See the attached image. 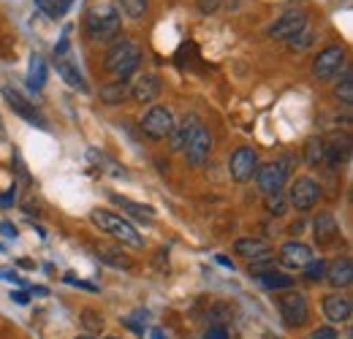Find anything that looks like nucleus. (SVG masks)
I'll return each mask as SVG.
<instances>
[{
  "mask_svg": "<svg viewBox=\"0 0 353 339\" xmlns=\"http://www.w3.org/2000/svg\"><path fill=\"white\" fill-rule=\"evenodd\" d=\"M120 22H123L120 8L112 6L109 0H95L85 17V28H88V36L92 41H106V39L117 36Z\"/></svg>",
  "mask_w": 353,
  "mask_h": 339,
  "instance_id": "f257e3e1",
  "label": "nucleus"
},
{
  "mask_svg": "<svg viewBox=\"0 0 353 339\" xmlns=\"http://www.w3.org/2000/svg\"><path fill=\"white\" fill-rule=\"evenodd\" d=\"M103 65H106V71L112 76H117V79L125 82L133 71L141 65V49L133 41H128V39H120V41L106 52V63Z\"/></svg>",
  "mask_w": 353,
  "mask_h": 339,
  "instance_id": "f03ea898",
  "label": "nucleus"
},
{
  "mask_svg": "<svg viewBox=\"0 0 353 339\" xmlns=\"http://www.w3.org/2000/svg\"><path fill=\"white\" fill-rule=\"evenodd\" d=\"M90 220H92V223H95L101 231L112 234L114 239H120V242H125V245H131V247H144V239H141V234L133 228L128 220L117 217L114 212H106V209H95V212H90Z\"/></svg>",
  "mask_w": 353,
  "mask_h": 339,
  "instance_id": "7ed1b4c3",
  "label": "nucleus"
},
{
  "mask_svg": "<svg viewBox=\"0 0 353 339\" xmlns=\"http://www.w3.org/2000/svg\"><path fill=\"white\" fill-rule=\"evenodd\" d=\"M277 307H280V315H283L285 326L296 329V326H305V323H307L310 304H307V296H305V294L288 288L283 296L277 298Z\"/></svg>",
  "mask_w": 353,
  "mask_h": 339,
  "instance_id": "20e7f679",
  "label": "nucleus"
},
{
  "mask_svg": "<svg viewBox=\"0 0 353 339\" xmlns=\"http://www.w3.org/2000/svg\"><path fill=\"white\" fill-rule=\"evenodd\" d=\"M174 127H176L174 112L166 109V106H152V109L141 117V130H144V136H150V138H155V141L169 138Z\"/></svg>",
  "mask_w": 353,
  "mask_h": 339,
  "instance_id": "39448f33",
  "label": "nucleus"
},
{
  "mask_svg": "<svg viewBox=\"0 0 353 339\" xmlns=\"http://www.w3.org/2000/svg\"><path fill=\"white\" fill-rule=\"evenodd\" d=\"M288 179V166L272 161V163H264L256 169V182H259V190L264 196H280L283 193V185Z\"/></svg>",
  "mask_w": 353,
  "mask_h": 339,
  "instance_id": "423d86ee",
  "label": "nucleus"
},
{
  "mask_svg": "<svg viewBox=\"0 0 353 339\" xmlns=\"http://www.w3.org/2000/svg\"><path fill=\"white\" fill-rule=\"evenodd\" d=\"M288 198H291V204L299 212H307V209H312L321 201V187L310 176H296L294 185H291V190H288Z\"/></svg>",
  "mask_w": 353,
  "mask_h": 339,
  "instance_id": "0eeeda50",
  "label": "nucleus"
},
{
  "mask_svg": "<svg viewBox=\"0 0 353 339\" xmlns=\"http://www.w3.org/2000/svg\"><path fill=\"white\" fill-rule=\"evenodd\" d=\"M345 65V49L343 46H326L323 52H318L315 63H312V74L315 79H332L334 74H340V68Z\"/></svg>",
  "mask_w": 353,
  "mask_h": 339,
  "instance_id": "6e6552de",
  "label": "nucleus"
},
{
  "mask_svg": "<svg viewBox=\"0 0 353 339\" xmlns=\"http://www.w3.org/2000/svg\"><path fill=\"white\" fill-rule=\"evenodd\" d=\"M259 169V155L253 147H239L234 150L231 161H228V174L234 182H248L253 174Z\"/></svg>",
  "mask_w": 353,
  "mask_h": 339,
  "instance_id": "1a4fd4ad",
  "label": "nucleus"
},
{
  "mask_svg": "<svg viewBox=\"0 0 353 339\" xmlns=\"http://www.w3.org/2000/svg\"><path fill=\"white\" fill-rule=\"evenodd\" d=\"M182 152H185V158H188L190 166H204L210 161V155H212V136H210V130L201 125L196 127L193 136H190V141H188V147Z\"/></svg>",
  "mask_w": 353,
  "mask_h": 339,
  "instance_id": "9d476101",
  "label": "nucleus"
},
{
  "mask_svg": "<svg viewBox=\"0 0 353 339\" xmlns=\"http://www.w3.org/2000/svg\"><path fill=\"white\" fill-rule=\"evenodd\" d=\"M307 28V17L302 14V11H285V14H280V19H274L272 22V28H269V36L272 39H291V36H296L299 30H305Z\"/></svg>",
  "mask_w": 353,
  "mask_h": 339,
  "instance_id": "9b49d317",
  "label": "nucleus"
},
{
  "mask_svg": "<svg viewBox=\"0 0 353 339\" xmlns=\"http://www.w3.org/2000/svg\"><path fill=\"white\" fill-rule=\"evenodd\" d=\"M234 253H239L245 260H250V266H261L266 263L269 258H272V247H269V242L266 239H239L236 245H234Z\"/></svg>",
  "mask_w": 353,
  "mask_h": 339,
  "instance_id": "f8f14e48",
  "label": "nucleus"
},
{
  "mask_svg": "<svg viewBox=\"0 0 353 339\" xmlns=\"http://www.w3.org/2000/svg\"><path fill=\"white\" fill-rule=\"evenodd\" d=\"M3 98L8 101V106L22 117V120H28L30 125H39V127H46V120L36 112V106L30 103V101H25L17 90H11V87H3Z\"/></svg>",
  "mask_w": 353,
  "mask_h": 339,
  "instance_id": "ddd939ff",
  "label": "nucleus"
},
{
  "mask_svg": "<svg viewBox=\"0 0 353 339\" xmlns=\"http://www.w3.org/2000/svg\"><path fill=\"white\" fill-rule=\"evenodd\" d=\"M323 315L329 323H351L353 315V304L348 296H340V294H332V296L323 298Z\"/></svg>",
  "mask_w": 353,
  "mask_h": 339,
  "instance_id": "4468645a",
  "label": "nucleus"
},
{
  "mask_svg": "<svg viewBox=\"0 0 353 339\" xmlns=\"http://www.w3.org/2000/svg\"><path fill=\"white\" fill-rule=\"evenodd\" d=\"M310 260H312V250L305 242H285L280 247V263L285 269H305Z\"/></svg>",
  "mask_w": 353,
  "mask_h": 339,
  "instance_id": "2eb2a0df",
  "label": "nucleus"
},
{
  "mask_svg": "<svg viewBox=\"0 0 353 339\" xmlns=\"http://www.w3.org/2000/svg\"><path fill=\"white\" fill-rule=\"evenodd\" d=\"M131 95L133 101L139 103H152L158 95H161V79L155 74H141L131 87Z\"/></svg>",
  "mask_w": 353,
  "mask_h": 339,
  "instance_id": "dca6fc26",
  "label": "nucleus"
},
{
  "mask_svg": "<svg viewBox=\"0 0 353 339\" xmlns=\"http://www.w3.org/2000/svg\"><path fill=\"white\" fill-rule=\"evenodd\" d=\"M312 234H315V242L318 245H332L337 236H340V225L334 220L332 212H321L312 223Z\"/></svg>",
  "mask_w": 353,
  "mask_h": 339,
  "instance_id": "f3484780",
  "label": "nucleus"
},
{
  "mask_svg": "<svg viewBox=\"0 0 353 339\" xmlns=\"http://www.w3.org/2000/svg\"><path fill=\"white\" fill-rule=\"evenodd\" d=\"M323 280H329L334 288H348L353 282V263L348 255H343V258H337L332 266H326V277Z\"/></svg>",
  "mask_w": 353,
  "mask_h": 339,
  "instance_id": "a211bd4d",
  "label": "nucleus"
},
{
  "mask_svg": "<svg viewBox=\"0 0 353 339\" xmlns=\"http://www.w3.org/2000/svg\"><path fill=\"white\" fill-rule=\"evenodd\" d=\"M54 68H57V74L65 79V85H71L74 90H82V92H88V82H85V76H82V71L71 63V60H65V57H57L54 60Z\"/></svg>",
  "mask_w": 353,
  "mask_h": 339,
  "instance_id": "6ab92c4d",
  "label": "nucleus"
},
{
  "mask_svg": "<svg viewBox=\"0 0 353 339\" xmlns=\"http://www.w3.org/2000/svg\"><path fill=\"white\" fill-rule=\"evenodd\" d=\"M199 127V120L196 117H188V120H182L179 125L172 130V141H169V147H172V152H182L185 147H188V141H190V136H193V130Z\"/></svg>",
  "mask_w": 353,
  "mask_h": 339,
  "instance_id": "aec40b11",
  "label": "nucleus"
},
{
  "mask_svg": "<svg viewBox=\"0 0 353 339\" xmlns=\"http://www.w3.org/2000/svg\"><path fill=\"white\" fill-rule=\"evenodd\" d=\"M128 92H131L128 82L117 79V82H112V85L101 87V101H103L106 106H117V103H123V101H125V95H128Z\"/></svg>",
  "mask_w": 353,
  "mask_h": 339,
  "instance_id": "412c9836",
  "label": "nucleus"
},
{
  "mask_svg": "<svg viewBox=\"0 0 353 339\" xmlns=\"http://www.w3.org/2000/svg\"><path fill=\"white\" fill-rule=\"evenodd\" d=\"M46 85V63L41 54L30 57V68H28V87L30 90H44Z\"/></svg>",
  "mask_w": 353,
  "mask_h": 339,
  "instance_id": "4be33fe9",
  "label": "nucleus"
},
{
  "mask_svg": "<svg viewBox=\"0 0 353 339\" xmlns=\"http://www.w3.org/2000/svg\"><path fill=\"white\" fill-rule=\"evenodd\" d=\"M256 277H259V282L264 288H269V291H288V288H294V280L288 274H280V271H261Z\"/></svg>",
  "mask_w": 353,
  "mask_h": 339,
  "instance_id": "5701e85b",
  "label": "nucleus"
},
{
  "mask_svg": "<svg viewBox=\"0 0 353 339\" xmlns=\"http://www.w3.org/2000/svg\"><path fill=\"white\" fill-rule=\"evenodd\" d=\"M112 201L114 204H120L125 212H131L133 217H141V220H152L155 217V209H150V207H144V204H136L131 198H125V196H112Z\"/></svg>",
  "mask_w": 353,
  "mask_h": 339,
  "instance_id": "b1692460",
  "label": "nucleus"
},
{
  "mask_svg": "<svg viewBox=\"0 0 353 339\" xmlns=\"http://www.w3.org/2000/svg\"><path fill=\"white\" fill-rule=\"evenodd\" d=\"M323 155H326V144L321 138H310L307 144H305V161H307L310 169L321 166L323 163Z\"/></svg>",
  "mask_w": 353,
  "mask_h": 339,
  "instance_id": "393cba45",
  "label": "nucleus"
},
{
  "mask_svg": "<svg viewBox=\"0 0 353 339\" xmlns=\"http://www.w3.org/2000/svg\"><path fill=\"white\" fill-rule=\"evenodd\" d=\"M82 326H85V331L88 334H98V331H103V315L101 312H95V309H82Z\"/></svg>",
  "mask_w": 353,
  "mask_h": 339,
  "instance_id": "a878e982",
  "label": "nucleus"
},
{
  "mask_svg": "<svg viewBox=\"0 0 353 339\" xmlns=\"http://www.w3.org/2000/svg\"><path fill=\"white\" fill-rule=\"evenodd\" d=\"M98 258L103 260V263H109V266H114V269H131L133 260L128 258V255L117 253V250H101L98 253Z\"/></svg>",
  "mask_w": 353,
  "mask_h": 339,
  "instance_id": "bb28decb",
  "label": "nucleus"
},
{
  "mask_svg": "<svg viewBox=\"0 0 353 339\" xmlns=\"http://www.w3.org/2000/svg\"><path fill=\"white\" fill-rule=\"evenodd\" d=\"M326 266H329V263H326L323 258H318V260L312 258L307 266H305V277H307L310 282H318V280H323V277H326Z\"/></svg>",
  "mask_w": 353,
  "mask_h": 339,
  "instance_id": "cd10ccee",
  "label": "nucleus"
},
{
  "mask_svg": "<svg viewBox=\"0 0 353 339\" xmlns=\"http://www.w3.org/2000/svg\"><path fill=\"white\" fill-rule=\"evenodd\" d=\"M117 3H120V8H123L131 19L144 17V11H147V0H117Z\"/></svg>",
  "mask_w": 353,
  "mask_h": 339,
  "instance_id": "c85d7f7f",
  "label": "nucleus"
},
{
  "mask_svg": "<svg viewBox=\"0 0 353 339\" xmlns=\"http://www.w3.org/2000/svg\"><path fill=\"white\" fill-rule=\"evenodd\" d=\"M312 41H315L312 30H307V28H305V30H299L296 36H291V39H288V49H296V52H302V49H307Z\"/></svg>",
  "mask_w": 353,
  "mask_h": 339,
  "instance_id": "c756f323",
  "label": "nucleus"
},
{
  "mask_svg": "<svg viewBox=\"0 0 353 339\" xmlns=\"http://www.w3.org/2000/svg\"><path fill=\"white\" fill-rule=\"evenodd\" d=\"M337 98H340L345 106H351L353 103V76L351 74L343 76V82H340V87H337Z\"/></svg>",
  "mask_w": 353,
  "mask_h": 339,
  "instance_id": "7c9ffc66",
  "label": "nucleus"
},
{
  "mask_svg": "<svg viewBox=\"0 0 353 339\" xmlns=\"http://www.w3.org/2000/svg\"><path fill=\"white\" fill-rule=\"evenodd\" d=\"M36 6L44 11V14H49L52 19H57V17H63L60 14V6H57V0H36Z\"/></svg>",
  "mask_w": 353,
  "mask_h": 339,
  "instance_id": "2f4dec72",
  "label": "nucleus"
},
{
  "mask_svg": "<svg viewBox=\"0 0 353 339\" xmlns=\"http://www.w3.org/2000/svg\"><path fill=\"white\" fill-rule=\"evenodd\" d=\"M310 339H340V334L334 331V326H321L310 334Z\"/></svg>",
  "mask_w": 353,
  "mask_h": 339,
  "instance_id": "473e14b6",
  "label": "nucleus"
},
{
  "mask_svg": "<svg viewBox=\"0 0 353 339\" xmlns=\"http://www.w3.org/2000/svg\"><path fill=\"white\" fill-rule=\"evenodd\" d=\"M266 207H269V212L272 214L285 212V204H283V198H280V196H266Z\"/></svg>",
  "mask_w": 353,
  "mask_h": 339,
  "instance_id": "72a5a7b5",
  "label": "nucleus"
},
{
  "mask_svg": "<svg viewBox=\"0 0 353 339\" xmlns=\"http://www.w3.org/2000/svg\"><path fill=\"white\" fill-rule=\"evenodd\" d=\"M221 6V0H199V11L201 14H215Z\"/></svg>",
  "mask_w": 353,
  "mask_h": 339,
  "instance_id": "f704fd0d",
  "label": "nucleus"
},
{
  "mask_svg": "<svg viewBox=\"0 0 353 339\" xmlns=\"http://www.w3.org/2000/svg\"><path fill=\"white\" fill-rule=\"evenodd\" d=\"M204 339H228V331H225V326H212V329L204 334Z\"/></svg>",
  "mask_w": 353,
  "mask_h": 339,
  "instance_id": "c9c22d12",
  "label": "nucleus"
},
{
  "mask_svg": "<svg viewBox=\"0 0 353 339\" xmlns=\"http://www.w3.org/2000/svg\"><path fill=\"white\" fill-rule=\"evenodd\" d=\"M0 231H3V236H6V239H17V225H14V223L3 220V223H0Z\"/></svg>",
  "mask_w": 353,
  "mask_h": 339,
  "instance_id": "e433bc0d",
  "label": "nucleus"
},
{
  "mask_svg": "<svg viewBox=\"0 0 353 339\" xmlns=\"http://www.w3.org/2000/svg\"><path fill=\"white\" fill-rule=\"evenodd\" d=\"M14 201H17V190H14V187H11V193H6V196H0V207H3V209H6V207H11Z\"/></svg>",
  "mask_w": 353,
  "mask_h": 339,
  "instance_id": "4c0bfd02",
  "label": "nucleus"
},
{
  "mask_svg": "<svg viewBox=\"0 0 353 339\" xmlns=\"http://www.w3.org/2000/svg\"><path fill=\"white\" fill-rule=\"evenodd\" d=\"M11 298H14L17 304H28V294H25V291H17V294H11Z\"/></svg>",
  "mask_w": 353,
  "mask_h": 339,
  "instance_id": "58836bf2",
  "label": "nucleus"
},
{
  "mask_svg": "<svg viewBox=\"0 0 353 339\" xmlns=\"http://www.w3.org/2000/svg\"><path fill=\"white\" fill-rule=\"evenodd\" d=\"M71 3H74V0H57V6H60V14H65V11L71 8Z\"/></svg>",
  "mask_w": 353,
  "mask_h": 339,
  "instance_id": "ea45409f",
  "label": "nucleus"
},
{
  "mask_svg": "<svg viewBox=\"0 0 353 339\" xmlns=\"http://www.w3.org/2000/svg\"><path fill=\"white\" fill-rule=\"evenodd\" d=\"M218 263H221V266H228V269H234V263H231L228 258H218Z\"/></svg>",
  "mask_w": 353,
  "mask_h": 339,
  "instance_id": "a19ab883",
  "label": "nucleus"
},
{
  "mask_svg": "<svg viewBox=\"0 0 353 339\" xmlns=\"http://www.w3.org/2000/svg\"><path fill=\"white\" fill-rule=\"evenodd\" d=\"M6 136V127H3V120H0V138Z\"/></svg>",
  "mask_w": 353,
  "mask_h": 339,
  "instance_id": "79ce46f5",
  "label": "nucleus"
},
{
  "mask_svg": "<svg viewBox=\"0 0 353 339\" xmlns=\"http://www.w3.org/2000/svg\"><path fill=\"white\" fill-rule=\"evenodd\" d=\"M343 339H353V331H348V334H345Z\"/></svg>",
  "mask_w": 353,
  "mask_h": 339,
  "instance_id": "37998d69",
  "label": "nucleus"
},
{
  "mask_svg": "<svg viewBox=\"0 0 353 339\" xmlns=\"http://www.w3.org/2000/svg\"><path fill=\"white\" fill-rule=\"evenodd\" d=\"M77 339H92V337H90V334H82V337H77Z\"/></svg>",
  "mask_w": 353,
  "mask_h": 339,
  "instance_id": "c03bdc74",
  "label": "nucleus"
},
{
  "mask_svg": "<svg viewBox=\"0 0 353 339\" xmlns=\"http://www.w3.org/2000/svg\"><path fill=\"white\" fill-rule=\"evenodd\" d=\"M106 339H120V337H106Z\"/></svg>",
  "mask_w": 353,
  "mask_h": 339,
  "instance_id": "a18cd8bd",
  "label": "nucleus"
}]
</instances>
